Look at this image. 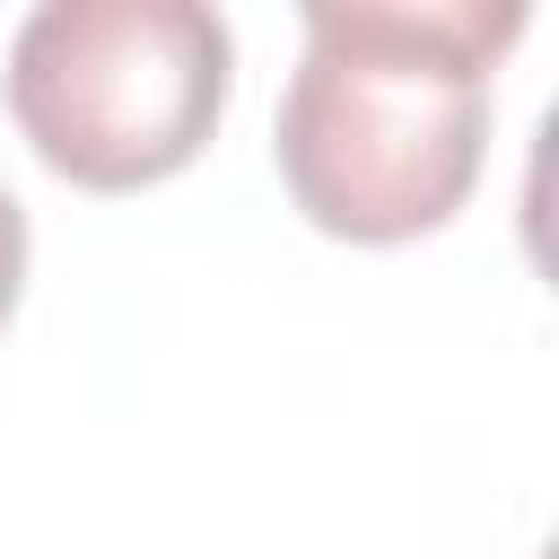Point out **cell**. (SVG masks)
Masks as SVG:
<instances>
[{"label":"cell","mask_w":559,"mask_h":559,"mask_svg":"<svg viewBox=\"0 0 559 559\" xmlns=\"http://www.w3.org/2000/svg\"><path fill=\"white\" fill-rule=\"evenodd\" d=\"M524 0H314L271 166L306 227L341 245L437 236L489 157V70Z\"/></svg>","instance_id":"6da1fadb"},{"label":"cell","mask_w":559,"mask_h":559,"mask_svg":"<svg viewBox=\"0 0 559 559\" xmlns=\"http://www.w3.org/2000/svg\"><path fill=\"white\" fill-rule=\"evenodd\" d=\"M236 87V35L201 0H44L9 44V114L79 192L183 175Z\"/></svg>","instance_id":"7a4b0ae2"},{"label":"cell","mask_w":559,"mask_h":559,"mask_svg":"<svg viewBox=\"0 0 559 559\" xmlns=\"http://www.w3.org/2000/svg\"><path fill=\"white\" fill-rule=\"evenodd\" d=\"M17 297H26V210H17V192L0 183V332H9Z\"/></svg>","instance_id":"3957f363"}]
</instances>
